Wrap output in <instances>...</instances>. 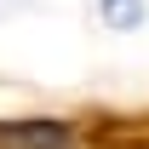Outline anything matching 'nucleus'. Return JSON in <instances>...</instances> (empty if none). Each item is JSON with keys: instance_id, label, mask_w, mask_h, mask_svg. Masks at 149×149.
I'll return each mask as SVG.
<instances>
[{"instance_id": "1", "label": "nucleus", "mask_w": 149, "mask_h": 149, "mask_svg": "<svg viewBox=\"0 0 149 149\" xmlns=\"http://www.w3.org/2000/svg\"><path fill=\"white\" fill-rule=\"evenodd\" d=\"M103 12H109V23L132 29V23H138V12H143V0H103Z\"/></svg>"}]
</instances>
